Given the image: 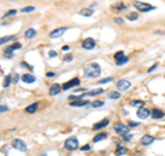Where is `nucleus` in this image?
I'll return each instance as SVG.
<instances>
[{
  "instance_id": "5",
  "label": "nucleus",
  "mask_w": 165,
  "mask_h": 156,
  "mask_svg": "<svg viewBox=\"0 0 165 156\" xmlns=\"http://www.w3.org/2000/svg\"><path fill=\"white\" fill-rule=\"evenodd\" d=\"M11 145H12V148L17 149V151H21V152H25L26 151V144L22 140H18V138H17V140L12 141V144H11Z\"/></svg>"
},
{
  "instance_id": "21",
  "label": "nucleus",
  "mask_w": 165,
  "mask_h": 156,
  "mask_svg": "<svg viewBox=\"0 0 165 156\" xmlns=\"http://www.w3.org/2000/svg\"><path fill=\"white\" fill-rule=\"evenodd\" d=\"M107 137V133H99V134H96L95 137H94V142H98V141H102L105 140Z\"/></svg>"
},
{
  "instance_id": "35",
  "label": "nucleus",
  "mask_w": 165,
  "mask_h": 156,
  "mask_svg": "<svg viewBox=\"0 0 165 156\" xmlns=\"http://www.w3.org/2000/svg\"><path fill=\"white\" fill-rule=\"evenodd\" d=\"M21 66H24V68H28V69H33V66H32V65H29V64L28 62H25V61H22V62H21Z\"/></svg>"
},
{
  "instance_id": "42",
  "label": "nucleus",
  "mask_w": 165,
  "mask_h": 156,
  "mask_svg": "<svg viewBox=\"0 0 165 156\" xmlns=\"http://www.w3.org/2000/svg\"><path fill=\"white\" fill-rule=\"evenodd\" d=\"M129 126H132V127H135V126H139V122L136 123V122H132V120H129Z\"/></svg>"
},
{
  "instance_id": "6",
  "label": "nucleus",
  "mask_w": 165,
  "mask_h": 156,
  "mask_svg": "<svg viewBox=\"0 0 165 156\" xmlns=\"http://www.w3.org/2000/svg\"><path fill=\"white\" fill-rule=\"evenodd\" d=\"M114 131L121 135H124V134H128L129 129H128V126L123 125V123H116V125H114Z\"/></svg>"
},
{
  "instance_id": "28",
  "label": "nucleus",
  "mask_w": 165,
  "mask_h": 156,
  "mask_svg": "<svg viewBox=\"0 0 165 156\" xmlns=\"http://www.w3.org/2000/svg\"><path fill=\"white\" fill-rule=\"evenodd\" d=\"M14 39V36H7V37H1V40H0V43L1 44H6V43H8L10 40H12Z\"/></svg>"
},
{
  "instance_id": "45",
  "label": "nucleus",
  "mask_w": 165,
  "mask_h": 156,
  "mask_svg": "<svg viewBox=\"0 0 165 156\" xmlns=\"http://www.w3.org/2000/svg\"><path fill=\"white\" fill-rule=\"evenodd\" d=\"M54 75H55V73H54V72H48V73H47V78H52Z\"/></svg>"
},
{
  "instance_id": "48",
  "label": "nucleus",
  "mask_w": 165,
  "mask_h": 156,
  "mask_svg": "<svg viewBox=\"0 0 165 156\" xmlns=\"http://www.w3.org/2000/svg\"><path fill=\"white\" fill-rule=\"evenodd\" d=\"M14 79H15V82H17V80H19V79H21V76L18 75V73H17V75H15V78H14Z\"/></svg>"
},
{
  "instance_id": "22",
  "label": "nucleus",
  "mask_w": 165,
  "mask_h": 156,
  "mask_svg": "<svg viewBox=\"0 0 165 156\" xmlns=\"http://www.w3.org/2000/svg\"><path fill=\"white\" fill-rule=\"evenodd\" d=\"M78 14H80V15H85V17H91L92 15V11L89 10V8H84V10H81Z\"/></svg>"
},
{
  "instance_id": "8",
  "label": "nucleus",
  "mask_w": 165,
  "mask_h": 156,
  "mask_svg": "<svg viewBox=\"0 0 165 156\" xmlns=\"http://www.w3.org/2000/svg\"><path fill=\"white\" fill-rule=\"evenodd\" d=\"M129 87H131V82H129V80L121 79V80L117 82V89H119L120 91H127Z\"/></svg>"
},
{
  "instance_id": "34",
  "label": "nucleus",
  "mask_w": 165,
  "mask_h": 156,
  "mask_svg": "<svg viewBox=\"0 0 165 156\" xmlns=\"http://www.w3.org/2000/svg\"><path fill=\"white\" fill-rule=\"evenodd\" d=\"M103 104H105L103 101H94V102H92V104H91V105H92L94 108H99V106H102Z\"/></svg>"
},
{
  "instance_id": "15",
  "label": "nucleus",
  "mask_w": 165,
  "mask_h": 156,
  "mask_svg": "<svg viewBox=\"0 0 165 156\" xmlns=\"http://www.w3.org/2000/svg\"><path fill=\"white\" fill-rule=\"evenodd\" d=\"M162 116H164V111L157 109V108L151 111V118H153V119H161Z\"/></svg>"
},
{
  "instance_id": "1",
  "label": "nucleus",
  "mask_w": 165,
  "mask_h": 156,
  "mask_svg": "<svg viewBox=\"0 0 165 156\" xmlns=\"http://www.w3.org/2000/svg\"><path fill=\"white\" fill-rule=\"evenodd\" d=\"M101 75V65L96 62H92V64H88L87 66L84 68V76L88 79L91 78H98Z\"/></svg>"
},
{
  "instance_id": "29",
  "label": "nucleus",
  "mask_w": 165,
  "mask_h": 156,
  "mask_svg": "<svg viewBox=\"0 0 165 156\" xmlns=\"http://www.w3.org/2000/svg\"><path fill=\"white\" fill-rule=\"evenodd\" d=\"M110 82H113V78H105V79H101L98 83H99V84H105V83H110Z\"/></svg>"
},
{
  "instance_id": "41",
  "label": "nucleus",
  "mask_w": 165,
  "mask_h": 156,
  "mask_svg": "<svg viewBox=\"0 0 165 156\" xmlns=\"http://www.w3.org/2000/svg\"><path fill=\"white\" fill-rule=\"evenodd\" d=\"M123 137H124V140H127V141H129L131 138H132V135H131V134H124Z\"/></svg>"
},
{
  "instance_id": "36",
  "label": "nucleus",
  "mask_w": 165,
  "mask_h": 156,
  "mask_svg": "<svg viewBox=\"0 0 165 156\" xmlns=\"http://www.w3.org/2000/svg\"><path fill=\"white\" fill-rule=\"evenodd\" d=\"M14 14H17V10H10V11H7L4 14V18L6 17H10V15H14Z\"/></svg>"
},
{
  "instance_id": "26",
  "label": "nucleus",
  "mask_w": 165,
  "mask_h": 156,
  "mask_svg": "<svg viewBox=\"0 0 165 156\" xmlns=\"http://www.w3.org/2000/svg\"><path fill=\"white\" fill-rule=\"evenodd\" d=\"M12 51H14V50H12L11 47H8V48L4 51V57L6 58H11V57H12Z\"/></svg>"
},
{
  "instance_id": "13",
  "label": "nucleus",
  "mask_w": 165,
  "mask_h": 156,
  "mask_svg": "<svg viewBox=\"0 0 165 156\" xmlns=\"http://www.w3.org/2000/svg\"><path fill=\"white\" fill-rule=\"evenodd\" d=\"M107 125H109V119H102L101 122L95 123V125L92 126V129H94V130H99V129H103V127H106Z\"/></svg>"
},
{
  "instance_id": "39",
  "label": "nucleus",
  "mask_w": 165,
  "mask_h": 156,
  "mask_svg": "<svg viewBox=\"0 0 165 156\" xmlns=\"http://www.w3.org/2000/svg\"><path fill=\"white\" fill-rule=\"evenodd\" d=\"M63 59H65L66 62H70V61L73 59V55H72V54H67V55H65V58H63Z\"/></svg>"
},
{
  "instance_id": "16",
  "label": "nucleus",
  "mask_w": 165,
  "mask_h": 156,
  "mask_svg": "<svg viewBox=\"0 0 165 156\" xmlns=\"http://www.w3.org/2000/svg\"><path fill=\"white\" fill-rule=\"evenodd\" d=\"M88 104H89V101L82 99V98H80L78 101H72V102H70L72 106H84V105H88Z\"/></svg>"
},
{
  "instance_id": "19",
  "label": "nucleus",
  "mask_w": 165,
  "mask_h": 156,
  "mask_svg": "<svg viewBox=\"0 0 165 156\" xmlns=\"http://www.w3.org/2000/svg\"><path fill=\"white\" fill-rule=\"evenodd\" d=\"M37 106H39V104L37 102H33L32 105H29V106H26V112L28 113H33V112H36V109H37Z\"/></svg>"
},
{
  "instance_id": "23",
  "label": "nucleus",
  "mask_w": 165,
  "mask_h": 156,
  "mask_svg": "<svg viewBox=\"0 0 165 156\" xmlns=\"http://www.w3.org/2000/svg\"><path fill=\"white\" fill-rule=\"evenodd\" d=\"M109 98L110 99H119L120 98V93L119 91H112V93H109Z\"/></svg>"
},
{
  "instance_id": "44",
  "label": "nucleus",
  "mask_w": 165,
  "mask_h": 156,
  "mask_svg": "<svg viewBox=\"0 0 165 156\" xmlns=\"http://www.w3.org/2000/svg\"><path fill=\"white\" fill-rule=\"evenodd\" d=\"M157 66H158V65H157V64H154V65H153V66H151V68L149 69V72H153V71H154V69H155Z\"/></svg>"
},
{
  "instance_id": "30",
  "label": "nucleus",
  "mask_w": 165,
  "mask_h": 156,
  "mask_svg": "<svg viewBox=\"0 0 165 156\" xmlns=\"http://www.w3.org/2000/svg\"><path fill=\"white\" fill-rule=\"evenodd\" d=\"M10 83H11V76H6V79H4V83H3V87H8L10 86Z\"/></svg>"
},
{
  "instance_id": "24",
  "label": "nucleus",
  "mask_w": 165,
  "mask_h": 156,
  "mask_svg": "<svg viewBox=\"0 0 165 156\" xmlns=\"http://www.w3.org/2000/svg\"><path fill=\"white\" fill-rule=\"evenodd\" d=\"M127 20H129V21H135V20H138V13H129L128 15H127Z\"/></svg>"
},
{
  "instance_id": "25",
  "label": "nucleus",
  "mask_w": 165,
  "mask_h": 156,
  "mask_svg": "<svg viewBox=\"0 0 165 156\" xmlns=\"http://www.w3.org/2000/svg\"><path fill=\"white\" fill-rule=\"evenodd\" d=\"M128 61H129L128 57H124V58H121V59H119V61H116V64H117L119 66H121V65H124V64H127Z\"/></svg>"
},
{
  "instance_id": "4",
  "label": "nucleus",
  "mask_w": 165,
  "mask_h": 156,
  "mask_svg": "<svg viewBox=\"0 0 165 156\" xmlns=\"http://www.w3.org/2000/svg\"><path fill=\"white\" fill-rule=\"evenodd\" d=\"M81 46L82 48H85V50H92L96 47V42L94 40L92 37H87V39H84L81 42Z\"/></svg>"
},
{
  "instance_id": "31",
  "label": "nucleus",
  "mask_w": 165,
  "mask_h": 156,
  "mask_svg": "<svg viewBox=\"0 0 165 156\" xmlns=\"http://www.w3.org/2000/svg\"><path fill=\"white\" fill-rule=\"evenodd\" d=\"M32 11H35V7H33V6H29V7H24V8H22V13H32Z\"/></svg>"
},
{
  "instance_id": "33",
  "label": "nucleus",
  "mask_w": 165,
  "mask_h": 156,
  "mask_svg": "<svg viewBox=\"0 0 165 156\" xmlns=\"http://www.w3.org/2000/svg\"><path fill=\"white\" fill-rule=\"evenodd\" d=\"M143 104H144V102H143V101H140V99H138V101H132V102H131L132 106H142Z\"/></svg>"
},
{
  "instance_id": "49",
  "label": "nucleus",
  "mask_w": 165,
  "mask_h": 156,
  "mask_svg": "<svg viewBox=\"0 0 165 156\" xmlns=\"http://www.w3.org/2000/svg\"><path fill=\"white\" fill-rule=\"evenodd\" d=\"M41 156H47V155H46V153H44V155H41Z\"/></svg>"
},
{
  "instance_id": "32",
  "label": "nucleus",
  "mask_w": 165,
  "mask_h": 156,
  "mask_svg": "<svg viewBox=\"0 0 165 156\" xmlns=\"http://www.w3.org/2000/svg\"><path fill=\"white\" fill-rule=\"evenodd\" d=\"M113 8H114V10H124V8H125V4H123V3H119V4H114Z\"/></svg>"
},
{
  "instance_id": "37",
  "label": "nucleus",
  "mask_w": 165,
  "mask_h": 156,
  "mask_svg": "<svg viewBox=\"0 0 165 156\" xmlns=\"http://www.w3.org/2000/svg\"><path fill=\"white\" fill-rule=\"evenodd\" d=\"M21 47H22L21 43H15V44H12V46H11V48H12V50H19Z\"/></svg>"
},
{
  "instance_id": "46",
  "label": "nucleus",
  "mask_w": 165,
  "mask_h": 156,
  "mask_svg": "<svg viewBox=\"0 0 165 156\" xmlns=\"http://www.w3.org/2000/svg\"><path fill=\"white\" fill-rule=\"evenodd\" d=\"M89 148H91V146H89V145H85V146H82V151H88V149H89Z\"/></svg>"
},
{
  "instance_id": "17",
  "label": "nucleus",
  "mask_w": 165,
  "mask_h": 156,
  "mask_svg": "<svg viewBox=\"0 0 165 156\" xmlns=\"http://www.w3.org/2000/svg\"><path fill=\"white\" fill-rule=\"evenodd\" d=\"M127 148L125 146H121V145H119L117 146V149H116V155H119V156H123V155H127Z\"/></svg>"
},
{
  "instance_id": "38",
  "label": "nucleus",
  "mask_w": 165,
  "mask_h": 156,
  "mask_svg": "<svg viewBox=\"0 0 165 156\" xmlns=\"http://www.w3.org/2000/svg\"><path fill=\"white\" fill-rule=\"evenodd\" d=\"M58 54H57V51H54V50H51V51H48V57L50 58H55Z\"/></svg>"
},
{
  "instance_id": "3",
  "label": "nucleus",
  "mask_w": 165,
  "mask_h": 156,
  "mask_svg": "<svg viewBox=\"0 0 165 156\" xmlns=\"http://www.w3.org/2000/svg\"><path fill=\"white\" fill-rule=\"evenodd\" d=\"M63 146H65V149H67V151H74V149L78 148V140L76 137H70V138H67L65 141V145Z\"/></svg>"
},
{
  "instance_id": "9",
  "label": "nucleus",
  "mask_w": 165,
  "mask_h": 156,
  "mask_svg": "<svg viewBox=\"0 0 165 156\" xmlns=\"http://www.w3.org/2000/svg\"><path fill=\"white\" fill-rule=\"evenodd\" d=\"M136 115H138V118H140V119H146V118L151 116V111L146 109V108H139V109L136 111Z\"/></svg>"
},
{
  "instance_id": "10",
  "label": "nucleus",
  "mask_w": 165,
  "mask_h": 156,
  "mask_svg": "<svg viewBox=\"0 0 165 156\" xmlns=\"http://www.w3.org/2000/svg\"><path fill=\"white\" fill-rule=\"evenodd\" d=\"M67 31V28H65V26H62V28H58V29H54V31L50 33V37H52V39H55V37H59L62 36L65 32Z\"/></svg>"
},
{
  "instance_id": "2",
  "label": "nucleus",
  "mask_w": 165,
  "mask_h": 156,
  "mask_svg": "<svg viewBox=\"0 0 165 156\" xmlns=\"http://www.w3.org/2000/svg\"><path fill=\"white\" fill-rule=\"evenodd\" d=\"M134 7L138 11H142V13H147V11L155 10L154 6L149 4V3H143V1H134Z\"/></svg>"
},
{
  "instance_id": "43",
  "label": "nucleus",
  "mask_w": 165,
  "mask_h": 156,
  "mask_svg": "<svg viewBox=\"0 0 165 156\" xmlns=\"http://www.w3.org/2000/svg\"><path fill=\"white\" fill-rule=\"evenodd\" d=\"M0 109H1V112H7V111H8V108H7V106H4V105H1V108H0Z\"/></svg>"
},
{
  "instance_id": "7",
  "label": "nucleus",
  "mask_w": 165,
  "mask_h": 156,
  "mask_svg": "<svg viewBox=\"0 0 165 156\" xmlns=\"http://www.w3.org/2000/svg\"><path fill=\"white\" fill-rule=\"evenodd\" d=\"M80 84V79L78 78H74L73 80H69V82H66V83L62 84V90H69V89H73L74 86H78Z\"/></svg>"
},
{
  "instance_id": "27",
  "label": "nucleus",
  "mask_w": 165,
  "mask_h": 156,
  "mask_svg": "<svg viewBox=\"0 0 165 156\" xmlns=\"http://www.w3.org/2000/svg\"><path fill=\"white\" fill-rule=\"evenodd\" d=\"M124 57H125V55H124L123 51H117L114 54V59H116V61H119V59H121V58H124Z\"/></svg>"
},
{
  "instance_id": "40",
  "label": "nucleus",
  "mask_w": 165,
  "mask_h": 156,
  "mask_svg": "<svg viewBox=\"0 0 165 156\" xmlns=\"http://www.w3.org/2000/svg\"><path fill=\"white\" fill-rule=\"evenodd\" d=\"M114 22H116V24H119V25H121V24L124 22V20H123V18H116V20H114Z\"/></svg>"
},
{
  "instance_id": "12",
  "label": "nucleus",
  "mask_w": 165,
  "mask_h": 156,
  "mask_svg": "<svg viewBox=\"0 0 165 156\" xmlns=\"http://www.w3.org/2000/svg\"><path fill=\"white\" fill-rule=\"evenodd\" d=\"M61 89H62V86L61 84H58V83H55V84H52L51 87H50V90H48V93H50V95H57L59 91H61Z\"/></svg>"
},
{
  "instance_id": "11",
  "label": "nucleus",
  "mask_w": 165,
  "mask_h": 156,
  "mask_svg": "<svg viewBox=\"0 0 165 156\" xmlns=\"http://www.w3.org/2000/svg\"><path fill=\"white\" fill-rule=\"evenodd\" d=\"M153 142H154V137H153V135L146 134L140 138V144H142V145H150V144H153Z\"/></svg>"
},
{
  "instance_id": "47",
  "label": "nucleus",
  "mask_w": 165,
  "mask_h": 156,
  "mask_svg": "<svg viewBox=\"0 0 165 156\" xmlns=\"http://www.w3.org/2000/svg\"><path fill=\"white\" fill-rule=\"evenodd\" d=\"M155 33L157 35H165V32H162V31H155Z\"/></svg>"
},
{
  "instance_id": "14",
  "label": "nucleus",
  "mask_w": 165,
  "mask_h": 156,
  "mask_svg": "<svg viewBox=\"0 0 165 156\" xmlns=\"http://www.w3.org/2000/svg\"><path fill=\"white\" fill-rule=\"evenodd\" d=\"M21 80L25 82V83H35V82H36V78H35L33 75H28V73H26V75H22V76H21Z\"/></svg>"
},
{
  "instance_id": "20",
  "label": "nucleus",
  "mask_w": 165,
  "mask_h": 156,
  "mask_svg": "<svg viewBox=\"0 0 165 156\" xmlns=\"http://www.w3.org/2000/svg\"><path fill=\"white\" fill-rule=\"evenodd\" d=\"M35 36H36V31H35L33 28H31V29H28V31L25 32V37H26V39H33Z\"/></svg>"
},
{
  "instance_id": "18",
  "label": "nucleus",
  "mask_w": 165,
  "mask_h": 156,
  "mask_svg": "<svg viewBox=\"0 0 165 156\" xmlns=\"http://www.w3.org/2000/svg\"><path fill=\"white\" fill-rule=\"evenodd\" d=\"M103 93V89H95V90H91V91H87L85 95H89V97H94V95H99V94Z\"/></svg>"
}]
</instances>
